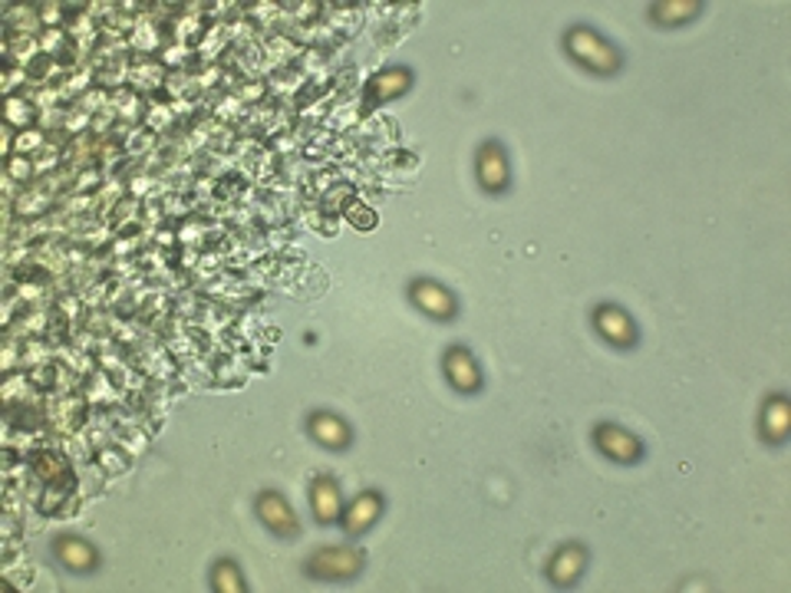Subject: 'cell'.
Masks as SVG:
<instances>
[{
  "label": "cell",
  "instance_id": "obj_1",
  "mask_svg": "<svg viewBox=\"0 0 791 593\" xmlns=\"http://www.w3.org/2000/svg\"><path fill=\"white\" fill-rule=\"evenodd\" d=\"M564 54L593 76H614L624 67V57L611 40H604L598 31L580 27V24L564 34Z\"/></svg>",
  "mask_w": 791,
  "mask_h": 593
},
{
  "label": "cell",
  "instance_id": "obj_2",
  "mask_svg": "<svg viewBox=\"0 0 791 593\" xmlns=\"http://www.w3.org/2000/svg\"><path fill=\"white\" fill-rule=\"evenodd\" d=\"M363 567H366V554L359 547H343V544L320 547L304 564L307 577H317V580H353Z\"/></svg>",
  "mask_w": 791,
  "mask_h": 593
},
{
  "label": "cell",
  "instance_id": "obj_3",
  "mask_svg": "<svg viewBox=\"0 0 791 593\" xmlns=\"http://www.w3.org/2000/svg\"><path fill=\"white\" fill-rule=\"evenodd\" d=\"M590 323H593V330H598V336L604 343H611L617 349H634L637 340H640V330H637L634 317L624 307H617V304H598V307H593V313H590Z\"/></svg>",
  "mask_w": 791,
  "mask_h": 593
},
{
  "label": "cell",
  "instance_id": "obj_4",
  "mask_svg": "<svg viewBox=\"0 0 791 593\" xmlns=\"http://www.w3.org/2000/svg\"><path fill=\"white\" fill-rule=\"evenodd\" d=\"M410 304H413L420 313H426V317H433V320H439V323H449V320H456V313H459L456 294H452L446 284L433 281V277H416V281H410Z\"/></svg>",
  "mask_w": 791,
  "mask_h": 593
},
{
  "label": "cell",
  "instance_id": "obj_5",
  "mask_svg": "<svg viewBox=\"0 0 791 593\" xmlns=\"http://www.w3.org/2000/svg\"><path fill=\"white\" fill-rule=\"evenodd\" d=\"M593 449L617 465H637L644 459V442L617 423H601L593 429Z\"/></svg>",
  "mask_w": 791,
  "mask_h": 593
},
{
  "label": "cell",
  "instance_id": "obj_6",
  "mask_svg": "<svg viewBox=\"0 0 791 593\" xmlns=\"http://www.w3.org/2000/svg\"><path fill=\"white\" fill-rule=\"evenodd\" d=\"M475 178L482 185V191L488 194H505L511 185V165H508V152L501 142L488 139L479 145L475 152Z\"/></svg>",
  "mask_w": 791,
  "mask_h": 593
},
{
  "label": "cell",
  "instance_id": "obj_7",
  "mask_svg": "<svg viewBox=\"0 0 791 593\" xmlns=\"http://www.w3.org/2000/svg\"><path fill=\"white\" fill-rule=\"evenodd\" d=\"M255 511H258V521L271 534H278V537H297L300 534L297 511L291 508V501L281 491H261L258 501H255Z\"/></svg>",
  "mask_w": 791,
  "mask_h": 593
},
{
  "label": "cell",
  "instance_id": "obj_8",
  "mask_svg": "<svg viewBox=\"0 0 791 593\" xmlns=\"http://www.w3.org/2000/svg\"><path fill=\"white\" fill-rule=\"evenodd\" d=\"M382 511H386L382 495H379L376 488H366V491H359L350 505H343L340 527H343V534L359 537V534H366V531L382 518Z\"/></svg>",
  "mask_w": 791,
  "mask_h": 593
},
{
  "label": "cell",
  "instance_id": "obj_9",
  "mask_svg": "<svg viewBox=\"0 0 791 593\" xmlns=\"http://www.w3.org/2000/svg\"><path fill=\"white\" fill-rule=\"evenodd\" d=\"M442 372L449 379V386L462 395H472L482 389V366L479 359L465 349V346H449L446 356H442Z\"/></svg>",
  "mask_w": 791,
  "mask_h": 593
},
{
  "label": "cell",
  "instance_id": "obj_10",
  "mask_svg": "<svg viewBox=\"0 0 791 593\" xmlns=\"http://www.w3.org/2000/svg\"><path fill=\"white\" fill-rule=\"evenodd\" d=\"M758 432L768 446H781L791 436V403L784 392H771L758 413Z\"/></svg>",
  "mask_w": 791,
  "mask_h": 593
},
{
  "label": "cell",
  "instance_id": "obj_11",
  "mask_svg": "<svg viewBox=\"0 0 791 593\" xmlns=\"http://www.w3.org/2000/svg\"><path fill=\"white\" fill-rule=\"evenodd\" d=\"M307 432H310V439H314L317 446H323V449H330V452H343V449H350V442H353L350 423L340 419L337 413H327V410L307 416Z\"/></svg>",
  "mask_w": 791,
  "mask_h": 593
},
{
  "label": "cell",
  "instance_id": "obj_12",
  "mask_svg": "<svg viewBox=\"0 0 791 593\" xmlns=\"http://www.w3.org/2000/svg\"><path fill=\"white\" fill-rule=\"evenodd\" d=\"M54 557L73 573H93L99 567V550L80 534H57L54 537Z\"/></svg>",
  "mask_w": 791,
  "mask_h": 593
},
{
  "label": "cell",
  "instance_id": "obj_13",
  "mask_svg": "<svg viewBox=\"0 0 791 593\" xmlns=\"http://www.w3.org/2000/svg\"><path fill=\"white\" fill-rule=\"evenodd\" d=\"M583 567H587V547L583 544H574V541H567V544H560L554 554H551V560H547V580L554 583V586H574L577 580H580V573H583Z\"/></svg>",
  "mask_w": 791,
  "mask_h": 593
},
{
  "label": "cell",
  "instance_id": "obj_14",
  "mask_svg": "<svg viewBox=\"0 0 791 593\" xmlns=\"http://www.w3.org/2000/svg\"><path fill=\"white\" fill-rule=\"evenodd\" d=\"M310 511L317 518V524H337L343 514V495L340 485L330 475H317L310 482Z\"/></svg>",
  "mask_w": 791,
  "mask_h": 593
},
{
  "label": "cell",
  "instance_id": "obj_15",
  "mask_svg": "<svg viewBox=\"0 0 791 593\" xmlns=\"http://www.w3.org/2000/svg\"><path fill=\"white\" fill-rule=\"evenodd\" d=\"M410 86H413V73L406 70V67H389V70H382V73H376L373 80H369V90H366V103H386V99H392V96H403V93H410Z\"/></svg>",
  "mask_w": 791,
  "mask_h": 593
},
{
  "label": "cell",
  "instance_id": "obj_16",
  "mask_svg": "<svg viewBox=\"0 0 791 593\" xmlns=\"http://www.w3.org/2000/svg\"><path fill=\"white\" fill-rule=\"evenodd\" d=\"M703 14V0H660L650 8V21L660 27H683Z\"/></svg>",
  "mask_w": 791,
  "mask_h": 593
},
{
  "label": "cell",
  "instance_id": "obj_17",
  "mask_svg": "<svg viewBox=\"0 0 791 593\" xmlns=\"http://www.w3.org/2000/svg\"><path fill=\"white\" fill-rule=\"evenodd\" d=\"M212 590H219V593H245L248 583H245L241 567H238L235 560L222 557V560L212 567Z\"/></svg>",
  "mask_w": 791,
  "mask_h": 593
}]
</instances>
